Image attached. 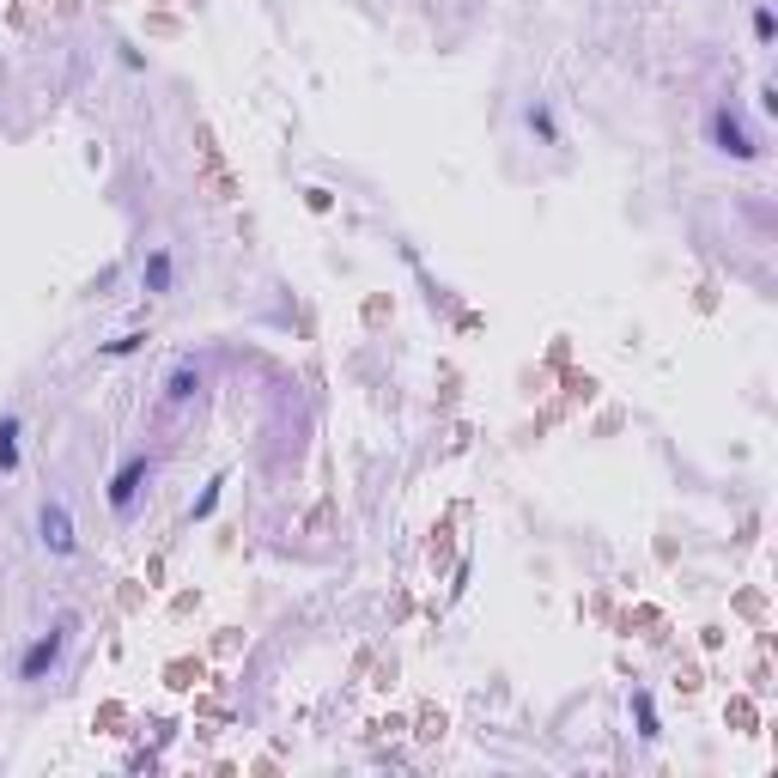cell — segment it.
<instances>
[{
	"instance_id": "6da1fadb",
	"label": "cell",
	"mask_w": 778,
	"mask_h": 778,
	"mask_svg": "<svg viewBox=\"0 0 778 778\" xmlns=\"http://www.w3.org/2000/svg\"><path fill=\"white\" fill-rule=\"evenodd\" d=\"M73 633H80V614H55V627H43L25 651H19V681H43V675H55L61 669V657H67V645H73Z\"/></svg>"
},
{
	"instance_id": "7a4b0ae2",
	"label": "cell",
	"mask_w": 778,
	"mask_h": 778,
	"mask_svg": "<svg viewBox=\"0 0 778 778\" xmlns=\"http://www.w3.org/2000/svg\"><path fill=\"white\" fill-rule=\"evenodd\" d=\"M146 487H152V456L146 450H128L122 462H116V475H110V487H104V499H110V511L128 523L134 511H140V499H146Z\"/></svg>"
},
{
	"instance_id": "3957f363",
	"label": "cell",
	"mask_w": 778,
	"mask_h": 778,
	"mask_svg": "<svg viewBox=\"0 0 778 778\" xmlns=\"http://www.w3.org/2000/svg\"><path fill=\"white\" fill-rule=\"evenodd\" d=\"M706 140H712V152H724V159H736V165L760 159V140L748 134V122H742L730 104H712V116H706Z\"/></svg>"
},
{
	"instance_id": "277c9868",
	"label": "cell",
	"mask_w": 778,
	"mask_h": 778,
	"mask_svg": "<svg viewBox=\"0 0 778 778\" xmlns=\"http://www.w3.org/2000/svg\"><path fill=\"white\" fill-rule=\"evenodd\" d=\"M37 541H43L55 560H73V554H80V529H73L67 499H43V505H37Z\"/></svg>"
},
{
	"instance_id": "5b68a950",
	"label": "cell",
	"mask_w": 778,
	"mask_h": 778,
	"mask_svg": "<svg viewBox=\"0 0 778 778\" xmlns=\"http://www.w3.org/2000/svg\"><path fill=\"white\" fill-rule=\"evenodd\" d=\"M189 402H201V365H195V359H177V365L165 371V408L183 414Z\"/></svg>"
},
{
	"instance_id": "8992f818",
	"label": "cell",
	"mask_w": 778,
	"mask_h": 778,
	"mask_svg": "<svg viewBox=\"0 0 778 778\" xmlns=\"http://www.w3.org/2000/svg\"><path fill=\"white\" fill-rule=\"evenodd\" d=\"M171 286H177V256H171L165 244H152L146 262H140V292H146V298H165Z\"/></svg>"
},
{
	"instance_id": "52a82bcc",
	"label": "cell",
	"mask_w": 778,
	"mask_h": 778,
	"mask_svg": "<svg viewBox=\"0 0 778 778\" xmlns=\"http://www.w3.org/2000/svg\"><path fill=\"white\" fill-rule=\"evenodd\" d=\"M523 128H529L541 146H560V116H554V104H548V98H535V104L523 110Z\"/></svg>"
},
{
	"instance_id": "ba28073f",
	"label": "cell",
	"mask_w": 778,
	"mask_h": 778,
	"mask_svg": "<svg viewBox=\"0 0 778 778\" xmlns=\"http://www.w3.org/2000/svg\"><path fill=\"white\" fill-rule=\"evenodd\" d=\"M19 438H25V420L7 408L0 414V475H19Z\"/></svg>"
},
{
	"instance_id": "9c48e42d",
	"label": "cell",
	"mask_w": 778,
	"mask_h": 778,
	"mask_svg": "<svg viewBox=\"0 0 778 778\" xmlns=\"http://www.w3.org/2000/svg\"><path fill=\"white\" fill-rule=\"evenodd\" d=\"M627 706H633V724H639V736H645V742H657V736H663V718H657V699H651L645 687H633V699H627Z\"/></svg>"
},
{
	"instance_id": "30bf717a",
	"label": "cell",
	"mask_w": 778,
	"mask_h": 778,
	"mask_svg": "<svg viewBox=\"0 0 778 778\" xmlns=\"http://www.w3.org/2000/svg\"><path fill=\"white\" fill-rule=\"evenodd\" d=\"M146 347V329H128V335H116V341H104V359H134Z\"/></svg>"
},
{
	"instance_id": "8fae6325",
	"label": "cell",
	"mask_w": 778,
	"mask_h": 778,
	"mask_svg": "<svg viewBox=\"0 0 778 778\" xmlns=\"http://www.w3.org/2000/svg\"><path fill=\"white\" fill-rule=\"evenodd\" d=\"M748 25H754V43L766 49V43H772V31H778V13L766 7V0H760V7H754V19H748Z\"/></svg>"
},
{
	"instance_id": "7c38bea8",
	"label": "cell",
	"mask_w": 778,
	"mask_h": 778,
	"mask_svg": "<svg viewBox=\"0 0 778 778\" xmlns=\"http://www.w3.org/2000/svg\"><path fill=\"white\" fill-rule=\"evenodd\" d=\"M219 487H225V481H219V475H213V481H207V493H201V499H195V517H213V505H219Z\"/></svg>"
}]
</instances>
